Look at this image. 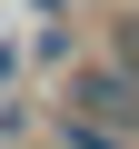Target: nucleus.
Returning <instances> with one entry per match:
<instances>
[{
  "label": "nucleus",
  "instance_id": "obj_1",
  "mask_svg": "<svg viewBox=\"0 0 139 149\" xmlns=\"http://www.w3.org/2000/svg\"><path fill=\"white\" fill-rule=\"evenodd\" d=\"M70 109H80V129H139V70H80L70 80Z\"/></svg>",
  "mask_w": 139,
  "mask_h": 149
}]
</instances>
